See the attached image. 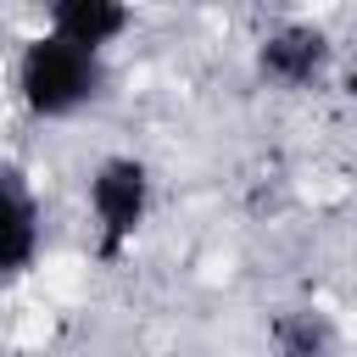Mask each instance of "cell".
Returning a JSON list of instances; mask_svg holds the SVG:
<instances>
[{"mask_svg": "<svg viewBox=\"0 0 357 357\" xmlns=\"http://www.w3.org/2000/svg\"><path fill=\"white\" fill-rule=\"evenodd\" d=\"M11 89H17L22 112L39 117V123L84 117V112L106 95V56L73 50V45H61L56 33H33V39H22V50H17Z\"/></svg>", "mask_w": 357, "mask_h": 357, "instance_id": "1", "label": "cell"}, {"mask_svg": "<svg viewBox=\"0 0 357 357\" xmlns=\"http://www.w3.org/2000/svg\"><path fill=\"white\" fill-rule=\"evenodd\" d=\"M84 206H89V229H95V257L100 262H117L139 229L151 223V206H156V173L145 156L134 151H112L89 167L84 178Z\"/></svg>", "mask_w": 357, "mask_h": 357, "instance_id": "2", "label": "cell"}, {"mask_svg": "<svg viewBox=\"0 0 357 357\" xmlns=\"http://www.w3.org/2000/svg\"><path fill=\"white\" fill-rule=\"evenodd\" d=\"M329 67H335V39L324 22H307V17H284V22L262 28L251 45V73L284 95L318 89L329 78Z\"/></svg>", "mask_w": 357, "mask_h": 357, "instance_id": "3", "label": "cell"}, {"mask_svg": "<svg viewBox=\"0 0 357 357\" xmlns=\"http://www.w3.org/2000/svg\"><path fill=\"white\" fill-rule=\"evenodd\" d=\"M45 245V218L39 195L17 167H0V279H17L39 262Z\"/></svg>", "mask_w": 357, "mask_h": 357, "instance_id": "4", "label": "cell"}, {"mask_svg": "<svg viewBox=\"0 0 357 357\" xmlns=\"http://www.w3.org/2000/svg\"><path fill=\"white\" fill-rule=\"evenodd\" d=\"M128 28H134V11L123 0H50L45 11V33L89 56H106Z\"/></svg>", "mask_w": 357, "mask_h": 357, "instance_id": "5", "label": "cell"}, {"mask_svg": "<svg viewBox=\"0 0 357 357\" xmlns=\"http://www.w3.org/2000/svg\"><path fill=\"white\" fill-rule=\"evenodd\" d=\"M268 357H340V324L318 301H290L268 318Z\"/></svg>", "mask_w": 357, "mask_h": 357, "instance_id": "6", "label": "cell"}, {"mask_svg": "<svg viewBox=\"0 0 357 357\" xmlns=\"http://www.w3.org/2000/svg\"><path fill=\"white\" fill-rule=\"evenodd\" d=\"M346 84H351V95H357V61H351V73H346Z\"/></svg>", "mask_w": 357, "mask_h": 357, "instance_id": "7", "label": "cell"}]
</instances>
